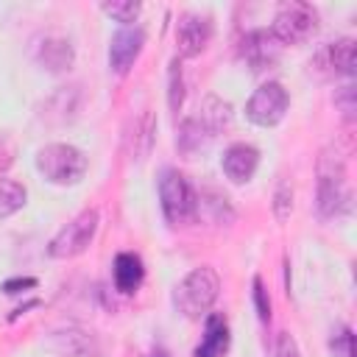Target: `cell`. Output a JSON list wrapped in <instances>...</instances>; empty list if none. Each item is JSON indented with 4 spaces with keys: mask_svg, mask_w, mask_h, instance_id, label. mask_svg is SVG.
Masks as SVG:
<instances>
[{
    "mask_svg": "<svg viewBox=\"0 0 357 357\" xmlns=\"http://www.w3.org/2000/svg\"><path fill=\"white\" fill-rule=\"evenodd\" d=\"M112 276H114V287L120 293H134L139 284H142V276H145V268H142V259L137 254H117L114 257V268H112Z\"/></svg>",
    "mask_w": 357,
    "mask_h": 357,
    "instance_id": "obj_17",
    "label": "cell"
},
{
    "mask_svg": "<svg viewBox=\"0 0 357 357\" xmlns=\"http://www.w3.org/2000/svg\"><path fill=\"white\" fill-rule=\"evenodd\" d=\"M223 173L231 184H245L251 181V176L257 173V165H259V151L248 142H234L226 148L223 153Z\"/></svg>",
    "mask_w": 357,
    "mask_h": 357,
    "instance_id": "obj_12",
    "label": "cell"
},
{
    "mask_svg": "<svg viewBox=\"0 0 357 357\" xmlns=\"http://www.w3.org/2000/svg\"><path fill=\"white\" fill-rule=\"evenodd\" d=\"M98 220H100L98 209H84L81 215H75V218L50 240L47 254H50L53 259H73V257L84 254V251L89 248L95 231H98Z\"/></svg>",
    "mask_w": 357,
    "mask_h": 357,
    "instance_id": "obj_6",
    "label": "cell"
},
{
    "mask_svg": "<svg viewBox=\"0 0 357 357\" xmlns=\"http://www.w3.org/2000/svg\"><path fill=\"white\" fill-rule=\"evenodd\" d=\"M25 287H36V279L25 276V279H8V282L3 284L6 293H20V290H25Z\"/></svg>",
    "mask_w": 357,
    "mask_h": 357,
    "instance_id": "obj_28",
    "label": "cell"
},
{
    "mask_svg": "<svg viewBox=\"0 0 357 357\" xmlns=\"http://www.w3.org/2000/svg\"><path fill=\"white\" fill-rule=\"evenodd\" d=\"M315 31H318V11L301 0L282 3L271 25V33L279 45H301Z\"/></svg>",
    "mask_w": 357,
    "mask_h": 357,
    "instance_id": "obj_5",
    "label": "cell"
},
{
    "mask_svg": "<svg viewBox=\"0 0 357 357\" xmlns=\"http://www.w3.org/2000/svg\"><path fill=\"white\" fill-rule=\"evenodd\" d=\"M86 156L84 151H78L75 145H67V142H53V145H45L39 153H36V170L50 181V184H59V187H67V184H78L86 173Z\"/></svg>",
    "mask_w": 357,
    "mask_h": 357,
    "instance_id": "obj_3",
    "label": "cell"
},
{
    "mask_svg": "<svg viewBox=\"0 0 357 357\" xmlns=\"http://www.w3.org/2000/svg\"><path fill=\"white\" fill-rule=\"evenodd\" d=\"M153 139H156V117L151 112H142L139 117H134L128 134H126V145L131 151L134 159H145L153 148Z\"/></svg>",
    "mask_w": 357,
    "mask_h": 357,
    "instance_id": "obj_14",
    "label": "cell"
},
{
    "mask_svg": "<svg viewBox=\"0 0 357 357\" xmlns=\"http://www.w3.org/2000/svg\"><path fill=\"white\" fill-rule=\"evenodd\" d=\"M287 106H290L287 89H284L279 81H265V84H259V86L254 89V95L248 98V103H245V117H248L254 126L271 128V126L282 123Z\"/></svg>",
    "mask_w": 357,
    "mask_h": 357,
    "instance_id": "obj_7",
    "label": "cell"
},
{
    "mask_svg": "<svg viewBox=\"0 0 357 357\" xmlns=\"http://www.w3.org/2000/svg\"><path fill=\"white\" fill-rule=\"evenodd\" d=\"M25 187L14 178H0V218H8L25 206Z\"/></svg>",
    "mask_w": 357,
    "mask_h": 357,
    "instance_id": "obj_20",
    "label": "cell"
},
{
    "mask_svg": "<svg viewBox=\"0 0 357 357\" xmlns=\"http://www.w3.org/2000/svg\"><path fill=\"white\" fill-rule=\"evenodd\" d=\"M195 117L201 120V126H204L212 137H218L220 131H226V128L231 126V103H226V100L218 98V95H206V98L201 100Z\"/></svg>",
    "mask_w": 357,
    "mask_h": 357,
    "instance_id": "obj_16",
    "label": "cell"
},
{
    "mask_svg": "<svg viewBox=\"0 0 357 357\" xmlns=\"http://www.w3.org/2000/svg\"><path fill=\"white\" fill-rule=\"evenodd\" d=\"M159 201L170 226H190L198 218V195L184 173L165 170L159 178Z\"/></svg>",
    "mask_w": 357,
    "mask_h": 357,
    "instance_id": "obj_4",
    "label": "cell"
},
{
    "mask_svg": "<svg viewBox=\"0 0 357 357\" xmlns=\"http://www.w3.org/2000/svg\"><path fill=\"white\" fill-rule=\"evenodd\" d=\"M254 304H257L259 321L268 324L271 321V298H268V290H265V284H262L259 276H254Z\"/></svg>",
    "mask_w": 357,
    "mask_h": 357,
    "instance_id": "obj_25",
    "label": "cell"
},
{
    "mask_svg": "<svg viewBox=\"0 0 357 357\" xmlns=\"http://www.w3.org/2000/svg\"><path fill=\"white\" fill-rule=\"evenodd\" d=\"M11 162H14V148L6 139H0V170H6Z\"/></svg>",
    "mask_w": 357,
    "mask_h": 357,
    "instance_id": "obj_29",
    "label": "cell"
},
{
    "mask_svg": "<svg viewBox=\"0 0 357 357\" xmlns=\"http://www.w3.org/2000/svg\"><path fill=\"white\" fill-rule=\"evenodd\" d=\"M351 145L340 148L332 145L324 151L318 162V212L321 218H337L351 206V190L346 184V162H349Z\"/></svg>",
    "mask_w": 357,
    "mask_h": 357,
    "instance_id": "obj_1",
    "label": "cell"
},
{
    "mask_svg": "<svg viewBox=\"0 0 357 357\" xmlns=\"http://www.w3.org/2000/svg\"><path fill=\"white\" fill-rule=\"evenodd\" d=\"M279 53H282V45L273 39L271 31H262V28L245 33L240 42V59L251 67V73H262L273 67L279 61Z\"/></svg>",
    "mask_w": 357,
    "mask_h": 357,
    "instance_id": "obj_10",
    "label": "cell"
},
{
    "mask_svg": "<svg viewBox=\"0 0 357 357\" xmlns=\"http://www.w3.org/2000/svg\"><path fill=\"white\" fill-rule=\"evenodd\" d=\"M229 349V326L226 318L220 312H209L206 315V326H204V340L195 349V357H220Z\"/></svg>",
    "mask_w": 357,
    "mask_h": 357,
    "instance_id": "obj_15",
    "label": "cell"
},
{
    "mask_svg": "<svg viewBox=\"0 0 357 357\" xmlns=\"http://www.w3.org/2000/svg\"><path fill=\"white\" fill-rule=\"evenodd\" d=\"M36 61L47 70V73H67L75 61V50L70 45V39L64 36H45L39 45H36Z\"/></svg>",
    "mask_w": 357,
    "mask_h": 357,
    "instance_id": "obj_13",
    "label": "cell"
},
{
    "mask_svg": "<svg viewBox=\"0 0 357 357\" xmlns=\"http://www.w3.org/2000/svg\"><path fill=\"white\" fill-rule=\"evenodd\" d=\"M273 357H301L298 343H296V337H293L290 332H282V335L276 337V351H273Z\"/></svg>",
    "mask_w": 357,
    "mask_h": 357,
    "instance_id": "obj_26",
    "label": "cell"
},
{
    "mask_svg": "<svg viewBox=\"0 0 357 357\" xmlns=\"http://www.w3.org/2000/svg\"><path fill=\"white\" fill-rule=\"evenodd\" d=\"M50 346L67 357H92L98 354L95 349V337L89 332H81V329H64V332H56L50 337Z\"/></svg>",
    "mask_w": 357,
    "mask_h": 357,
    "instance_id": "obj_18",
    "label": "cell"
},
{
    "mask_svg": "<svg viewBox=\"0 0 357 357\" xmlns=\"http://www.w3.org/2000/svg\"><path fill=\"white\" fill-rule=\"evenodd\" d=\"M212 39V22L201 14H181L176 22V45L181 59H195Z\"/></svg>",
    "mask_w": 357,
    "mask_h": 357,
    "instance_id": "obj_9",
    "label": "cell"
},
{
    "mask_svg": "<svg viewBox=\"0 0 357 357\" xmlns=\"http://www.w3.org/2000/svg\"><path fill=\"white\" fill-rule=\"evenodd\" d=\"M332 354L335 357H354V335L349 326H340L332 335Z\"/></svg>",
    "mask_w": 357,
    "mask_h": 357,
    "instance_id": "obj_24",
    "label": "cell"
},
{
    "mask_svg": "<svg viewBox=\"0 0 357 357\" xmlns=\"http://www.w3.org/2000/svg\"><path fill=\"white\" fill-rule=\"evenodd\" d=\"M145 45V31L139 25H126L120 28L114 36H112V45H109V67L114 73H128V67L134 64V59L139 56Z\"/></svg>",
    "mask_w": 357,
    "mask_h": 357,
    "instance_id": "obj_11",
    "label": "cell"
},
{
    "mask_svg": "<svg viewBox=\"0 0 357 357\" xmlns=\"http://www.w3.org/2000/svg\"><path fill=\"white\" fill-rule=\"evenodd\" d=\"M139 8L142 6L137 0H106V3H100V11L106 17H112L114 22H123V28L131 25L139 17Z\"/></svg>",
    "mask_w": 357,
    "mask_h": 357,
    "instance_id": "obj_21",
    "label": "cell"
},
{
    "mask_svg": "<svg viewBox=\"0 0 357 357\" xmlns=\"http://www.w3.org/2000/svg\"><path fill=\"white\" fill-rule=\"evenodd\" d=\"M156 357H167V354H156Z\"/></svg>",
    "mask_w": 357,
    "mask_h": 357,
    "instance_id": "obj_30",
    "label": "cell"
},
{
    "mask_svg": "<svg viewBox=\"0 0 357 357\" xmlns=\"http://www.w3.org/2000/svg\"><path fill=\"white\" fill-rule=\"evenodd\" d=\"M310 67L321 75V78H332V75H346L351 78L357 73V42L354 39H337V42H329L324 45Z\"/></svg>",
    "mask_w": 357,
    "mask_h": 357,
    "instance_id": "obj_8",
    "label": "cell"
},
{
    "mask_svg": "<svg viewBox=\"0 0 357 357\" xmlns=\"http://www.w3.org/2000/svg\"><path fill=\"white\" fill-rule=\"evenodd\" d=\"M167 103H170V112L178 114L181 103H184V78H181V61L178 56L170 59V70H167Z\"/></svg>",
    "mask_w": 357,
    "mask_h": 357,
    "instance_id": "obj_22",
    "label": "cell"
},
{
    "mask_svg": "<svg viewBox=\"0 0 357 357\" xmlns=\"http://www.w3.org/2000/svg\"><path fill=\"white\" fill-rule=\"evenodd\" d=\"M290 209H293V187L282 178L276 184V195H273V215H276V220H287Z\"/></svg>",
    "mask_w": 357,
    "mask_h": 357,
    "instance_id": "obj_23",
    "label": "cell"
},
{
    "mask_svg": "<svg viewBox=\"0 0 357 357\" xmlns=\"http://www.w3.org/2000/svg\"><path fill=\"white\" fill-rule=\"evenodd\" d=\"M220 293V279L212 268H192L173 290V304L176 310L190 318V321H201L209 315L215 298Z\"/></svg>",
    "mask_w": 357,
    "mask_h": 357,
    "instance_id": "obj_2",
    "label": "cell"
},
{
    "mask_svg": "<svg viewBox=\"0 0 357 357\" xmlns=\"http://www.w3.org/2000/svg\"><path fill=\"white\" fill-rule=\"evenodd\" d=\"M337 103L343 106V114L351 120V117H354V86H343V89H340Z\"/></svg>",
    "mask_w": 357,
    "mask_h": 357,
    "instance_id": "obj_27",
    "label": "cell"
},
{
    "mask_svg": "<svg viewBox=\"0 0 357 357\" xmlns=\"http://www.w3.org/2000/svg\"><path fill=\"white\" fill-rule=\"evenodd\" d=\"M215 137L201 126V120L192 114L187 117L181 126H178V137H176V148L184 153V156H195L198 151H204Z\"/></svg>",
    "mask_w": 357,
    "mask_h": 357,
    "instance_id": "obj_19",
    "label": "cell"
}]
</instances>
